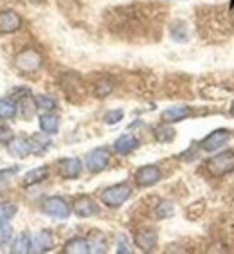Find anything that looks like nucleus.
<instances>
[{"instance_id":"nucleus-1","label":"nucleus","mask_w":234,"mask_h":254,"mask_svg":"<svg viewBox=\"0 0 234 254\" xmlns=\"http://www.w3.org/2000/svg\"><path fill=\"white\" fill-rule=\"evenodd\" d=\"M207 171H209L213 177H224L227 173H233L234 171V152L227 150V152H222L218 155L211 157L207 161Z\"/></svg>"},{"instance_id":"nucleus-2","label":"nucleus","mask_w":234,"mask_h":254,"mask_svg":"<svg viewBox=\"0 0 234 254\" xmlns=\"http://www.w3.org/2000/svg\"><path fill=\"white\" fill-rule=\"evenodd\" d=\"M130 195H132V190L128 184H116V186H110L103 191L101 200L108 207H121L130 198Z\"/></svg>"},{"instance_id":"nucleus-3","label":"nucleus","mask_w":234,"mask_h":254,"mask_svg":"<svg viewBox=\"0 0 234 254\" xmlns=\"http://www.w3.org/2000/svg\"><path fill=\"white\" fill-rule=\"evenodd\" d=\"M42 56L36 49H24L22 53L16 54L15 58V65L20 72L24 74H33L36 72L40 67H42Z\"/></svg>"},{"instance_id":"nucleus-4","label":"nucleus","mask_w":234,"mask_h":254,"mask_svg":"<svg viewBox=\"0 0 234 254\" xmlns=\"http://www.w3.org/2000/svg\"><path fill=\"white\" fill-rule=\"evenodd\" d=\"M16 107H18V116L24 121H31L36 114V99L29 92V88H18L16 92Z\"/></svg>"},{"instance_id":"nucleus-5","label":"nucleus","mask_w":234,"mask_h":254,"mask_svg":"<svg viewBox=\"0 0 234 254\" xmlns=\"http://www.w3.org/2000/svg\"><path fill=\"white\" fill-rule=\"evenodd\" d=\"M110 162V150L108 148H96L92 152H88L85 164L90 173H101Z\"/></svg>"},{"instance_id":"nucleus-6","label":"nucleus","mask_w":234,"mask_h":254,"mask_svg":"<svg viewBox=\"0 0 234 254\" xmlns=\"http://www.w3.org/2000/svg\"><path fill=\"white\" fill-rule=\"evenodd\" d=\"M42 209H44L45 215L53 216V218H59V220L68 218V215H70V207H68V204L61 196H49V198H45Z\"/></svg>"},{"instance_id":"nucleus-7","label":"nucleus","mask_w":234,"mask_h":254,"mask_svg":"<svg viewBox=\"0 0 234 254\" xmlns=\"http://www.w3.org/2000/svg\"><path fill=\"white\" fill-rule=\"evenodd\" d=\"M162 179V173H161V168L155 166V164H148V166H142L135 171V182L137 186L141 188H150L153 184Z\"/></svg>"},{"instance_id":"nucleus-8","label":"nucleus","mask_w":234,"mask_h":254,"mask_svg":"<svg viewBox=\"0 0 234 254\" xmlns=\"http://www.w3.org/2000/svg\"><path fill=\"white\" fill-rule=\"evenodd\" d=\"M229 130H225V128H218L215 132H211L207 137H204L200 141V148L204 152H216L220 148L224 146L225 142L229 141Z\"/></svg>"},{"instance_id":"nucleus-9","label":"nucleus","mask_w":234,"mask_h":254,"mask_svg":"<svg viewBox=\"0 0 234 254\" xmlns=\"http://www.w3.org/2000/svg\"><path fill=\"white\" fill-rule=\"evenodd\" d=\"M16 205L11 202H2L0 204V233H2V242H7L11 238V220L16 215Z\"/></svg>"},{"instance_id":"nucleus-10","label":"nucleus","mask_w":234,"mask_h":254,"mask_svg":"<svg viewBox=\"0 0 234 254\" xmlns=\"http://www.w3.org/2000/svg\"><path fill=\"white\" fill-rule=\"evenodd\" d=\"M22 25V18H20L18 13H15L13 9L2 11L0 13V33L4 34H11L16 33Z\"/></svg>"},{"instance_id":"nucleus-11","label":"nucleus","mask_w":234,"mask_h":254,"mask_svg":"<svg viewBox=\"0 0 234 254\" xmlns=\"http://www.w3.org/2000/svg\"><path fill=\"white\" fill-rule=\"evenodd\" d=\"M74 213L78 216H81V218H88V216H94L98 215V204L94 202V198H90V196H79V198H76V202H74Z\"/></svg>"},{"instance_id":"nucleus-12","label":"nucleus","mask_w":234,"mask_h":254,"mask_svg":"<svg viewBox=\"0 0 234 254\" xmlns=\"http://www.w3.org/2000/svg\"><path fill=\"white\" fill-rule=\"evenodd\" d=\"M191 116V108L187 105H175V107H170L162 112V123L164 125H170V123H178L182 119L189 118Z\"/></svg>"},{"instance_id":"nucleus-13","label":"nucleus","mask_w":234,"mask_h":254,"mask_svg":"<svg viewBox=\"0 0 234 254\" xmlns=\"http://www.w3.org/2000/svg\"><path fill=\"white\" fill-rule=\"evenodd\" d=\"M81 168H83V164L76 157L61 159L59 161V175L63 179H78L79 173H81Z\"/></svg>"},{"instance_id":"nucleus-14","label":"nucleus","mask_w":234,"mask_h":254,"mask_svg":"<svg viewBox=\"0 0 234 254\" xmlns=\"http://www.w3.org/2000/svg\"><path fill=\"white\" fill-rule=\"evenodd\" d=\"M7 150L16 159H25L31 153V142L27 139H24V137H13L7 142Z\"/></svg>"},{"instance_id":"nucleus-15","label":"nucleus","mask_w":234,"mask_h":254,"mask_svg":"<svg viewBox=\"0 0 234 254\" xmlns=\"http://www.w3.org/2000/svg\"><path fill=\"white\" fill-rule=\"evenodd\" d=\"M137 148H139V139L130 135V133H124V135H121L114 142V150H116L119 155H128V153H132Z\"/></svg>"},{"instance_id":"nucleus-16","label":"nucleus","mask_w":234,"mask_h":254,"mask_svg":"<svg viewBox=\"0 0 234 254\" xmlns=\"http://www.w3.org/2000/svg\"><path fill=\"white\" fill-rule=\"evenodd\" d=\"M54 238L49 231H42L33 238V247H31V253H47V251L53 249Z\"/></svg>"},{"instance_id":"nucleus-17","label":"nucleus","mask_w":234,"mask_h":254,"mask_svg":"<svg viewBox=\"0 0 234 254\" xmlns=\"http://www.w3.org/2000/svg\"><path fill=\"white\" fill-rule=\"evenodd\" d=\"M135 244L142 251H153L157 245V233L153 229H142L135 235Z\"/></svg>"},{"instance_id":"nucleus-18","label":"nucleus","mask_w":234,"mask_h":254,"mask_svg":"<svg viewBox=\"0 0 234 254\" xmlns=\"http://www.w3.org/2000/svg\"><path fill=\"white\" fill-rule=\"evenodd\" d=\"M40 128H42V132L53 135V133L58 132V128H59V118L56 116V114H53V112L42 114V116H40Z\"/></svg>"},{"instance_id":"nucleus-19","label":"nucleus","mask_w":234,"mask_h":254,"mask_svg":"<svg viewBox=\"0 0 234 254\" xmlns=\"http://www.w3.org/2000/svg\"><path fill=\"white\" fill-rule=\"evenodd\" d=\"M18 116V107H16V99L7 96V98L0 99V119H15Z\"/></svg>"},{"instance_id":"nucleus-20","label":"nucleus","mask_w":234,"mask_h":254,"mask_svg":"<svg viewBox=\"0 0 234 254\" xmlns=\"http://www.w3.org/2000/svg\"><path fill=\"white\" fill-rule=\"evenodd\" d=\"M63 253L67 254H88L90 253V244L85 238H72L63 245Z\"/></svg>"},{"instance_id":"nucleus-21","label":"nucleus","mask_w":234,"mask_h":254,"mask_svg":"<svg viewBox=\"0 0 234 254\" xmlns=\"http://www.w3.org/2000/svg\"><path fill=\"white\" fill-rule=\"evenodd\" d=\"M31 142V152H34L36 155H40V153H44L49 150L51 146V139H49V133H34L33 137L29 139Z\"/></svg>"},{"instance_id":"nucleus-22","label":"nucleus","mask_w":234,"mask_h":254,"mask_svg":"<svg viewBox=\"0 0 234 254\" xmlns=\"http://www.w3.org/2000/svg\"><path fill=\"white\" fill-rule=\"evenodd\" d=\"M49 177V168L47 166H40L36 170H31L29 173H25L24 177V186H33V184H38V182L45 181Z\"/></svg>"},{"instance_id":"nucleus-23","label":"nucleus","mask_w":234,"mask_h":254,"mask_svg":"<svg viewBox=\"0 0 234 254\" xmlns=\"http://www.w3.org/2000/svg\"><path fill=\"white\" fill-rule=\"evenodd\" d=\"M31 247H33V238L29 235H20L15 240V244L11 245V253L13 254H27L31 253Z\"/></svg>"},{"instance_id":"nucleus-24","label":"nucleus","mask_w":234,"mask_h":254,"mask_svg":"<svg viewBox=\"0 0 234 254\" xmlns=\"http://www.w3.org/2000/svg\"><path fill=\"white\" fill-rule=\"evenodd\" d=\"M173 137H175L173 128H170V127H159V128H155V139H157V141L168 142V141H171Z\"/></svg>"},{"instance_id":"nucleus-25","label":"nucleus","mask_w":234,"mask_h":254,"mask_svg":"<svg viewBox=\"0 0 234 254\" xmlns=\"http://www.w3.org/2000/svg\"><path fill=\"white\" fill-rule=\"evenodd\" d=\"M34 99H36V107L45 110V112H51L56 107V101L53 98H49V96H36Z\"/></svg>"},{"instance_id":"nucleus-26","label":"nucleus","mask_w":234,"mask_h":254,"mask_svg":"<svg viewBox=\"0 0 234 254\" xmlns=\"http://www.w3.org/2000/svg\"><path fill=\"white\" fill-rule=\"evenodd\" d=\"M155 213L159 218H168V216L173 215V204L171 202H161V204L157 205Z\"/></svg>"},{"instance_id":"nucleus-27","label":"nucleus","mask_w":234,"mask_h":254,"mask_svg":"<svg viewBox=\"0 0 234 254\" xmlns=\"http://www.w3.org/2000/svg\"><path fill=\"white\" fill-rule=\"evenodd\" d=\"M122 116H124V114H122V110H110V112H107L105 114V123H107V125H117V123L121 121L122 119Z\"/></svg>"},{"instance_id":"nucleus-28","label":"nucleus","mask_w":234,"mask_h":254,"mask_svg":"<svg viewBox=\"0 0 234 254\" xmlns=\"http://www.w3.org/2000/svg\"><path fill=\"white\" fill-rule=\"evenodd\" d=\"M112 92V83L107 81V79H101L98 85H96V96L103 98V96H107V94Z\"/></svg>"},{"instance_id":"nucleus-29","label":"nucleus","mask_w":234,"mask_h":254,"mask_svg":"<svg viewBox=\"0 0 234 254\" xmlns=\"http://www.w3.org/2000/svg\"><path fill=\"white\" fill-rule=\"evenodd\" d=\"M13 137H15V135H13V132H11L5 125H2V127H0V142H2V144H7Z\"/></svg>"},{"instance_id":"nucleus-30","label":"nucleus","mask_w":234,"mask_h":254,"mask_svg":"<svg viewBox=\"0 0 234 254\" xmlns=\"http://www.w3.org/2000/svg\"><path fill=\"white\" fill-rule=\"evenodd\" d=\"M18 173V166H13L9 168V170H2L0 171V181H4V179H11L13 175H16Z\"/></svg>"},{"instance_id":"nucleus-31","label":"nucleus","mask_w":234,"mask_h":254,"mask_svg":"<svg viewBox=\"0 0 234 254\" xmlns=\"http://www.w3.org/2000/svg\"><path fill=\"white\" fill-rule=\"evenodd\" d=\"M117 253H119V254L130 253V245H128V242H126V238H124V236H121V238H119V249H117Z\"/></svg>"},{"instance_id":"nucleus-32","label":"nucleus","mask_w":234,"mask_h":254,"mask_svg":"<svg viewBox=\"0 0 234 254\" xmlns=\"http://www.w3.org/2000/svg\"><path fill=\"white\" fill-rule=\"evenodd\" d=\"M27 2H33V4H40L42 0H27Z\"/></svg>"},{"instance_id":"nucleus-33","label":"nucleus","mask_w":234,"mask_h":254,"mask_svg":"<svg viewBox=\"0 0 234 254\" xmlns=\"http://www.w3.org/2000/svg\"><path fill=\"white\" fill-rule=\"evenodd\" d=\"M231 114H233V116H234V105H233V108H231Z\"/></svg>"},{"instance_id":"nucleus-34","label":"nucleus","mask_w":234,"mask_h":254,"mask_svg":"<svg viewBox=\"0 0 234 254\" xmlns=\"http://www.w3.org/2000/svg\"><path fill=\"white\" fill-rule=\"evenodd\" d=\"M231 5H233V7H234V0H231Z\"/></svg>"}]
</instances>
